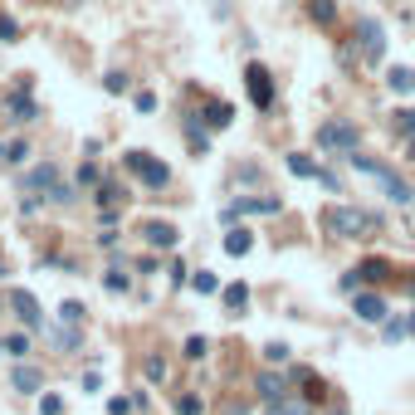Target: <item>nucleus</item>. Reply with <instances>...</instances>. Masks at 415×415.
Returning <instances> with one entry per match:
<instances>
[{"mask_svg": "<svg viewBox=\"0 0 415 415\" xmlns=\"http://www.w3.org/2000/svg\"><path fill=\"white\" fill-rule=\"evenodd\" d=\"M318 225L328 230L332 240H372L376 230H381V220L362 206H328L318 215Z\"/></svg>", "mask_w": 415, "mask_h": 415, "instance_id": "f257e3e1", "label": "nucleus"}, {"mask_svg": "<svg viewBox=\"0 0 415 415\" xmlns=\"http://www.w3.org/2000/svg\"><path fill=\"white\" fill-rule=\"evenodd\" d=\"M127 171H132L142 186H152V191H162L166 181H171V166L157 162L152 152H127Z\"/></svg>", "mask_w": 415, "mask_h": 415, "instance_id": "f03ea898", "label": "nucleus"}, {"mask_svg": "<svg viewBox=\"0 0 415 415\" xmlns=\"http://www.w3.org/2000/svg\"><path fill=\"white\" fill-rule=\"evenodd\" d=\"M318 147H328V152H357L362 147V132H357V123H323L318 127Z\"/></svg>", "mask_w": 415, "mask_h": 415, "instance_id": "7ed1b4c3", "label": "nucleus"}, {"mask_svg": "<svg viewBox=\"0 0 415 415\" xmlns=\"http://www.w3.org/2000/svg\"><path fill=\"white\" fill-rule=\"evenodd\" d=\"M245 88H249V103H254L259 113L274 108V79H269L264 64H249V69H245Z\"/></svg>", "mask_w": 415, "mask_h": 415, "instance_id": "20e7f679", "label": "nucleus"}, {"mask_svg": "<svg viewBox=\"0 0 415 415\" xmlns=\"http://www.w3.org/2000/svg\"><path fill=\"white\" fill-rule=\"evenodd\" d=\"M279 210H284L279 196H240V201L225 206V220H240V215H279Z\"/></svg>", "mask_w": 415, "mask_h": 415, "instance_id": "39448f33", "label": "nucleus"}, {"mask_svg": "<svg viewBox=\"0 0 415 415\" xmlns=\"http://www.w3.org/2000/svg\"><path fill=\"white\" fill-rule=\"evenodd\" d=\"M357 40H362V54H367L372 64L386 54V30H381V20H372V15L357 20Z\"/></svg>", "mask_w": 415, "mask_h": 415, "instance_id": "423d86ee", "label": "nucleus"}, {"mask_svg": "<svg viewBox=\"0 0 415 415\" xmlns=\"http://www.w3.org/2000/svg\"><path fill=\"white\" fill-rule=\"evenodd\" d=\"M254 391H259V401H264V406H274V401H289V396H293V391H289V381H284L279 372H259Z\"/></svg>", "mask_w": 415, "mask_h": 415, "instance_id": "0eeeda50", "label": "nucleus"}, {"mask_svg": "<svg viewBox=\"0 0 415 415\" xmlns=\"http://www.w3.org/2000/svg\"><path fill=\"white\" fill-rule=\"evenodd\" d=\"M54 186H59V166H54V162H40L35 171H30V176H25V191H20V196H35V191H54ZM44 201H49V196H44Z\"/></svg>", "mask_w": 415, "mask_h": 415, "instance_id": "6e6552de", "label": "nucleus"}, {"mask_svg": "<svg viewBox=\"0 0 415 415\" xmlns=\"http://www.w3.org/2000/svg\"><path fill=\"white\" fill-rule=\"evenodd\" d=\"M142 240H147L152 249H171L176 240H181V230L166 225V220H147V225H142Z\"/></svg>", "mask_w": 415, "mask_h": 415, "instance_id": "1a4fd4ad", "label": "nucleus"}, {"mask_svg": "<svg viewBox=\"0 0 415 415\" xmlns=\"http://www.w3.org/2000/svg\"><path fill=\"white\" fill-rule=\"evenodd\" d=\"M352 313H357L362 323H386V298H381V293H357Z\"/></svg>", "mask_w": 415, "mask_h": 415, "instance_id": "9d476101", "label": "nucleus"}, {"mask_svg": "<svg viewBox=\"0 0 415 415\" xmlns=\"http://www.w3.org/2000/svg\"><path fill=\"white\" fill-rule=\"evenodd\" d=\"M10 308H15V313H20V323H25V328H40L44 323V313H40V303H35V293H10Z\"/></svg>", "mask_w": 415, "mask_h": 415, "instance_id": "9b49d317", "label": "nucleus"}, {"mask_svg": "<svg viewBox=\"0 0 415 415\" xmlns=\"http://www.w3.org/2000/svg\"><path fill=\"white\" fill-rule=\"evenodd\" d=\"M386 88H391V93H415V69H411V64L386 69Z\"/></svg>", "mask_w": 415, "mask_h": 415, "instance_id": "f8f14e48", "label": "nucleus"}, {"mask_svg": "<svg viewBox=\"0 0 415 415\" xmlns=\"http://www.w3.org/2000/svg\"><path fill=\"white\" fill-rule=\"evenodd\" d=\"M357 274H362V284H381V279H391L396 269H391L386 259H362V264H357Z\"/></svg>", "mask_w": 415, "mask_h": 415, "instance_id": "ddd939ff", "label": "nucleus"}, {"mask_svg": "<svg viewBox=\"0 0 415 415\" xmlns=\"http://www.w3.org/2000/svg\"><path fill=\"white\" fill-rule=\"evenodd\" d=\"M5 113H10V123H30V118H35V103H30V88H25V93H15V98L5 103Z\"/></svg>", "mask_w": 415, "mask_h": 415, "instance_id": "4468645a", "label": "nucleus"}, {"mask_svg": "<svg viewBox=\"0 0 415 415\" xmlns=\"http://www.w3.org/2000/svg\"><path fill=\"white\" fill-rule=\"evenodd\" d=\"M381 186H386V201H391V206H411V201H415V196H411V186H406V181L396 176V171H391V176H386Z\"/></svg>", "mask_w": 415, "mask_h": 415, "instance_id": "2eb2a0df", "label": "nucleus"}, {"mask_svg": "<svg viewBox=\"0 0 415 415\" xmlns=\"http://www.w3.org/2000/svg\"><path fill=\"white\" fill-rule=\"evenodd\" d=\"M289 171L293 176H303V181H318V176H323V166L313 162V157H303V152H293L289 157Z\"/></svg>", "mask_w": 415, "mask_h": 415, "instance_id": "dca6fc26", "label": "nucleus"}, {"mask_svg": "<svg viewBox=\"0 0 415 415\" xmlns=\"http://www.w3.org/2000/svg\"><path fill=\"white\" fill-rule=\"evenodd\" d=\"M264 415H313V411H308V401H303V396H289V401L264 406Z\"/></svg>", "mask_w": 415, "mask_h": 415, "instance_id": "f3484780", "label": "nucleus"}, {"mask_svg": "<svg viewBox=\"0 0 415 415\" xmlns=\"http://www.w3.org/2000/svg\"><path fill=\"white\" fill-rule=\"evenodd\" d=\"M40 386H44L40 367H15V391H25V396H30V391H40Z\"/></svg>", "mask_w": 415, "mask_h": 415, "instance_id": "a211bd4d", "label": "nucleus"}, {"mask_svg": "<svg viewBox=\"0 0 415 415\" xmlns=\"http://www.w3.org/2000/svg\"><path fill=\"white\" fill-rule=\"evenodd\" d=\"M249 249H254V235H249V230H230V235H225V254L240 259V254H249Z\"/></svg>", "mask_w": 415, "mask_h": 415, "instance_id": "6ab92c4d", "label": "nucleus"}, {"mask_svg": "<svg viewBox=\"0 0 415 415\" xmlns=\"http://www.w3.org/2000/svg\"><path fill=\"white\" fill-rule=\"evenodd\" d=\"M220 298H225V308H230V313H245L249 289H245V284H230V289H220Z\"/></svg>", "mask_w": 415, "mask_h": 415, "instance_id": "aec40b11", "label": "nucleus"}, {"mask_svg": "<svg viewBox=\"0 0 415 415\" xmlns=\"http://www.w3.org/2000/svg\"><path fill=\"white\" fill-rule=\"evenodd\" d=\"M206 123L210 127H230V123H235V108H230V103H210V108H206Z\"/></svg>", "mask_w": 415, "mask_h": 415, "instance_id": "412c9836", "label": "nucleus"}, {"mask_svg": "<svg viewBox=\"0 0 415 415\" xmlns=\"http://www.w3.org/2000/svg\"><path fill=\"white\" fill-rule=\"evenodd\" d=\"M25 157H30V142H5V147H0V162L5 166H20Z\"/></svg>", "mask_w": 415, "mask_h": 415, "instance_id": "4be33fe9", "label": "nucleus"}, {"mask_svg": "<svg viewBox=\"0 0 415 415\" xmlns=\"http://www.w3.org/2000/svg\"><path fill=\"white\" fill-rule=\"evenodd\" d=\"M391 127H396V137H415V108H396Z\"/></svg>", "mask_w": 415, "mask_h": 415, "instance_id": "5701e85b", "label": "nucleus"}, {"mask_svg": "<svg viewBox=\"0 0 415 415\" xmlns=\"http://www.w3.org/2000/svg\"><path fill=\"white\" fill-rule=\"evenodd\" d=\"M308 10H313L318 25H332L337 20V0H308Z\"/></svg>", "mask_w": 415, "mask_h": 415, "instance_id": "b1692460", "label": "nucleus"}, {"mask_svg": "<svg viewBox=\"0 0 415 415\" xmlns=\"http://www.w3.org/2000/svg\"><path fill=\"white\" fill-rule=\"evenodd\" d=\"M54 342H59V352H79V347H83V337H79V328H74V323L54 332Z\"/></svg>", "mask_w": 415, "mask_h": 415, "instance_id": "393cba45", "label": "nucleus"}, {"mask_svg": "<svg viewBox=\"0 0 415 415\" xmlns=\"http://www.w3.org/2000/svg\"><path fill=\"white\" fill-rule=\"evenodd\" d=\"M191 289L196 293H220V279H215L210 269H196V274H191Z\"/></svg>", "mask_w": 415, "mask_h": 415, "instance_id": "a878e982", "label": "nucleus"}, {"mask_svg": "<svg viewBox=\"0 0 415 415\" xmlns=\"http://www.w3.org/2000/svg\"><path fill=\"white\" fill-rule=\"evenodd\" d=\"M171 406H176V415H201V411H206V406H201V396H176Z\"/></svg>", "mask_w": 415, "mask_h": 415, "instance_id": "bb28decb", "label": "nucleus"}, {"mask_svg": "<svg viewBox=\"0 0 415 415\" xmlns=\"http://www.w3.org/2000/svg\"><path fill=\"white\" fill-rule=\"evenodd\" d=\"M406 332H411V323H401V318H391V323H381V337H386V342H401Z\"/></svg>", "mask_w": 415, "mask_h": 415, "instance_id": "cd10ccee", "label": "nucleus"}, {"mask_svg": "<svg viewBox=\"0 0 415 415\" xmlns=\"http://www.w3.org/2000/svg\"><path fill=\"white\" fill-rule=\"evenodd\" d=\"M5 352L25 362V352H30V337H25V332H15V337H5Z\"/></svg>", "mask_w": 415, "mask_h": 415, "instance_id": "c85d7f7f", "label": "nucleus"}, {"mask_svg": "<svg viewBox=\"0 0 415 415\" xmlns=\"http://www.w3.org/2000/svg\"><path fill=\"white\" fill-rule=\"evenodd\" d=\"M264 362H269V367H284V362H289V347H284V342H269V347H264Z\"/></svg>", "mask_w": 415, "mask_h": 415, "instance_id": "c756f323", "label": "nucleus"}, {"mask_svg": "<svg viewBox=\"0 0 415 415\" xmlns=\"http://www.w3.org/2000/svg\"><path fill=\"white\" fill-rule=\"evenodd\" d=\"M59 318H64V323H74V328H79V323H83V303H79V298H69V303H64V308H59Z\"/></svg>", "mask_w": 415, "mask_h": 415, "instance_id": "7c9ffc66", "label": "nucleus"}, {"mask_svg": "<svg viewBox=\"0 0 415 415\" xmlns=\"http://www.w3.org/2000/svg\"><path fill=\"white\" fill-rule=\"evenodd\" d=\"M206 352H210V342H206V337H186V357H191V362H201Z\"/></svg>", "mask_w": 415, "mask_h": 415, "instance_id": "2f4dec72", "label": "nucleus"}, {"mask_svg": "<svg viewBox=\"0 0 415 415\" xmlns=\"http://www.w3.org/2000/svg\"><path fill=\"white\" fill-rule=\"evenodd\" d=\"M40 411L44 415H64V396H54V391H49V396H40Z\"/></svg>", "mask_w": 415, "mask_h": 415, "instance_id": "473e14b6", "label": "nucleus"}, {"mask_svg": "<svg viewBox=\"0 0 415 415\" xmlns=\"http://www.w3.org/2000/svg\"><path fill=\"white\" fill-rule=\"evenodd\" d=\"M0 40H5V44H15V40H20V25H15L10 15H0Z\"/></svg>", "mask_w": 415, "mask_h": 415, "instance_id": "72a5a7b5", "label": "nucleus"}, {"mask_svg": "<svg viewBox=\"0 0 415 415\" xmlns=\"http://www.w3.org/2000/svg\"><path fill=\"white\" fill-rule=\"evenodd\" d=\"M337 289H342V293H362V274H357V269H352V274H342V279H337Z\"/></svg>", "mask_w": 415, "mask_h": 415, "instance_id": "f704fd0d", "label": "nucleus"}, {"mask_svg": "<svg viewBox=\"0 0 415 415\" xmlns=\"http://www.w3.org/2000/svg\"><path fill=\"white\" fill-rule=\"evenodd\" d=\"M103 284H108L113 293H127V274H123V269H108V279H103Z\"/></svg>", "mask_w": 415, "mask_h": 415, "instance_id": "c9c22d12", "label": "nucleus"}, {"mask_svg": "<svg viewBox=\"0 0 415 415\" xmlns=\"http://www.w3.org/2000/svg\"><path fill=\"white\" fill-rule=\"evenodd\" d=\"M118 201H123L118 186H98V206H118Z\"/></svg>", "mask_w": 415, "mask_h": 415, "instance_id": "e433bc0d", "label": "nucleus"}, {"mask_svg": "<svg viewBox=\"0 0 415 415\" xmlns=\"http://www.w3.org/2000/svg\"><path fill=\"white\" fill-rule=\"evenodd\" d=\"M166 376V362L162 357H147V381H162Z\"/></svg>", "mask_w": 415, "mask_h": 415, "instance_id": "4c0bfd02", "label": "nucleus"}, {"mask_svg": "<svg viewBox=\"0 0 415 415\" xmlns=\"http://www.w3.org/2000/svg\"><path fill=\"white\" fill-rule=\"evenodd\" d=\"M79 181H83V186H98V166L83 162V166H79Z\"/></svg>", "mask_w": 415, "mask_h": 415, "instance_id": "58836bf2", "label": "nucleus"}, {"mask_svg": "<svg viewBox=\"0 0 415 415\" xmlns=\"http://www.w3.org/2000/svg\"><path fill=\"white\" fill-rule=\"evenodd\" d=\"M132 103H137V113H152V108H157V93H137Z\"/></svg>", "mask_w": 415, "mask_h": 415, "instance_id": "ea45409f", "label": "nucleus"}, {"mask_svg": "<svg viewBox=\"0 0 415 415\" xmlns=\"http://www.w3.org/2000/svg\"><path fill=\"white\" fill-rule=\"evenodd\" d=\"M108 93H127V74H108Z\"/></svg>", "mask_w": 415, "mask_h": 415, "instance_id": "a19ab883", "label": "nucleus"}, {"mask_svg": "<svg viewBox=\"0 0 415 415\" xmlns=\"http://www.w3.org/2000/svg\"><path fill=\"white\" fill-rule=\"evenodd\" d=\"M328 415H347V406H342V401H332V406H328Z\"/></svg>", "mask_w": 415, "mask_h": 415, "instance_id": "79ce46f5", "label": "nucleus"}, {"mask_svg": "<svg viewBox=\"0 0 415 415\" xmlns=\"http://www.w3.org/2000/svg\"><path fill=\"white\" fill-rule=\"evenodd\" d=\"M406 157H411V162H415V137H406Z\"/></svg>", "mask_w": 415, "mask_h": 415, "instance_id": "37998d69", "label": "nucleus"}, {"mask_svg": "<svg viewBox=\"0 0 415 415\" xmlns=\"http://www.w3.org/2000/svg\"><path fill=\"white\" fill-rule=\"evenodd\" d=\"M411 337H415V313H411Z\"/></svg>", "mask_w": 415, "mask_h": 415, "instance_id": "c03bdc74", "label": "nucleus"}, {"mask_svg": "<svg viewBox=\"0 0 415 415\" xmlns=\"http://www.w3.org/2000/svg\"><path fill=\"white\" fill-rule=\"evenodd\" d=\"M0 352H5V342H0Z\"/></svg>", "mask_w": 415, "mask_h": 415, "instance_id": "a18cd8bd", "label": "nucleus"}, {"mask_svg": "<svg viewBox=\"0 0 415 415\" xmlns=\"http://www.w3.org/2000/svg\"><path fill=\"white\" fill-rule=\"evenodd\" d=\"M411 293H415V284H411Z\"/></svg>", "mask_w": 415, "mask_h": 415, "instance_id": "49530a36", "label": "nucleus"}]
</instances>
